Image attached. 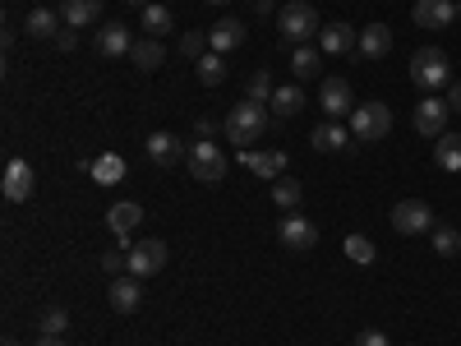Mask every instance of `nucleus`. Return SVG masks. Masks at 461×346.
<instances>
[{"mask_svg":"<svg viewBox=\"0 0 461 346\" xmlns=\"http://www.w3.org/2000/svg\"><path fill=\"white\" fill-rule=\"evenodd\" d=\"M130 60H134L139 69H158V65L167 60V51H162V42H158V37H139V42H134V51H130Z\"/></svg>","mask_w":461,"mask_h":346,"instance_id":"obj_27","label":"nucleus"},{"mask_svg":"<svg viewBox=\"0 0 461 346\" xmlns=\"http://www.w3.org/2000/svg\"><path fill=\"white\" fill-rule=\"evenodd\" d=\"M37 328H42V337H65V328H69V314H65V310H47Z\"/></svg>","mask_w":461,"mask_h":346,"instance_id":"obj_35","label":"nucleus"},{"mask_svg":"<svg viewBox=\"0 0 461 346\" xmlns=\"http://www.w3.org/2000/svg\"><path fill=\"white\" fill-rule=\"evenodd\" d=\"M121 268H130V250H125V254H121V250H106V254H102V273L121 278Z\"/></svg>","mask_w":461,"mask_h":346,"instance_id":"obj_37","label":"nucleus"},{"mask_svg":"<svg viewBox=\"0 0 461 346\" xmlns=\"http://www.w3.org/2000/svg\"><path fill=\"white\" fill-rule=\"evenodd\" d=\"M319 51H323V56H351V51H360V32H356L351 23H323Z\"/></svg>","mask_w":461,"mask_h":346,"instance_id":"obj_12","label":"nucleus"},{"mask_svg":"<svg viewBox=\"0 0 461 346\" xmlns=\"http://www.w3.org/2000/svg\"><path fill=\"white\" fill-rule=\"evenodd\" d=\"M240 167L245 171H254V176H263V180H282L286 176V167H291V158L286 152H254V148H240Z\"/></svg>","mask_w":461,"mask_h":346,"instance_id":"obj_11","label":"nucleus"},{"mask_svg":"<svg viewBox=\"0 0 461 346\" xmlns=\"http://www.w3.org/2000/svg\"><path fill=\"white\" fill-rule=\"evenodd\" d=\"M37 346H69L65 337H37Z\"/></svg>","mask_w":461,"mask_h":346,"instance_id":"obj_41","label":"nucleus"},{"mask_svg":"<svg viewBox=\"0 0 461 346\" xmlns=\"http://www.w3.org/2000/svg\"><path fill=\"white\" fill-rule=\"evenodd\" d=\"M291 74L295 79H319L323 74V51L319 47H295L291 51Z\"/></svg>","mask_w":461,"mask_h":346,"instance_id":"obj_22","label":"nucleus"},{"mask_svg":"<svg viewBox=\"0 0 461 346\" xmlns=\"http://www.w3.org/2000/svg\"><path fill=\"white\" fill-rule=\"evenodd\" d=\"M93 180L97 185H121L125 180V158L121 152H102V158L93 162Z\"/></svg>","mask_w":461,"mask_h":346,"instance_id":"obj_23","label":"nucleus"},{"mask_svg":"<svg viewBox=\"0 0 461 346\" xmlns=\"http://www.w3.org/2000/svg\"><path fill=\"white\" fill-rule=\"evenodd\" d=\"M351 139H356V134L346 130V125L328 121V125H319V130H314V139H310V143H314L319 152H346V148H351Z\"/></svg>","mask_w":461,"mask_h":346,"instance_id":"obj_21","label":"nucleus"},{"mask_svg":"<svg viewBox=\"0 0 461 346\" xmlns=\"http://www.w3.org/2000/svg\"><path fill=\"white\" fill-rule=\"evenodd\" d=\"M393 231L397 236H425V231H434V208L425 199H402L393 208Z\"/></svg>","mask_w":461,"mask_h":346,"instance_id":"obj_6","label":"nucleus"},{"mask_svg":"<svg viewBox=\"0 0 461 346\" xmlns=\"http://www.w3.org/2000/svg\"><path fill=\"white\" fill-rule=\"evenodd\" d=\"M56 47H60V51H74V47H79V32H74V28H65V32L56 37Z\"/></svg>","mask_w":461,"mask_h":346,"instance_id":"obj_39","label":"nucleus"},{"mask_svg":"<svg viewBox=\"0 0 461 346\" xmlns=\"http://www.w3.org/2000/svg\"><path fill=\"white\" fill-rule=\"evenodd\" d=\"M411 19H415L420 28H447V23L456 19V0H415Z\"/></svg>","mask_w":461,"mask_h":346,"instance_id":"obj_18","label":"nucleus"},{"mask_svg":"<svg viewBox=\"0 0 461 346\" xmlns=\"http://www.w3.org/2000/svg\"><path fill=\"white\" fill-rule=\"evenodd\" d=\"M277 28H282V42H291V47H310L314 37L323 32V19H319V10L310 5V0H291V5L277 14Z\"/></svg>","mask_w":461,"mask_h":346,"instance_id":"obj_1","label":"nucleus"},{"mask_svg":"<svg viewBox=\"0 0 461 346\" xmlns=\"http://www.w3.org/2000/svg\"><path fill=\"white\" fill-rule=\"evenodd\" d=\"M97 51L106 56V60H121V56H130L134 51V37H130V28L125 23H102L97 28Z\"/></svg>","mask_w":461,"mask_h":346,"instance_id":"obj_14","label":"nucleus"},{"mask_svg":"<svg viewBox=\"0 0 461 346\" xmlns=\"http://www.w3.org/2000/svg\"><path fill=\"white\" fill-rule=\"evenodd\" d=\"M167 268V245L162 241H139V245H130V273L134 278H152V273H162Z\"/></svg>","mask_w":461,"mask_h":346,"instance_id":"obj_10","label":"nucleus"},{"mask_svg":"<svg viewBox=\"0 0 461 346\" xmlns=\"http://www.w3.org/2000/svg\"><path fill=\"white\" fill-rule=\"evenodd\" d=\"M388 51H393V28H388V23L360 28V56H365V60H383Z\"/></svg>","mask_w":461,"mask_h":346,"instance_id":"obj_20","label":"nucleus"},{"mask_svg":"<svg viewBox=\"0 0 461 346\" xmlns=\"http://www.w3.org/2000/svg\"><path fill=\"white\" fill-rule=\"evenodd\" d=\"M356 346H393V337L383 332V328H365V332L356 337Z\"/></svg>","mask_w":461,"mask_h":346,"instance_id":"obj_38","label":"nucleus"},{"mask_svg":"<svg viewBox=\"0 0 461 346\" xmlns=\"http://www.w3.org/2000/svg\"><path fill=\"white\" fill-rule=\"evenodd\" d=\"M208 5H226V0H208Z\"/></svg>","mask_w":461,"mask_h":346,"instance_id":"obj_43","label":"nucleus"},{"mask_svg":"<svg viewBox=\"0 0 461 346\" xmlns=\"http://www.w3.org/2000/svg\"><path fill=\"white\" fill-rule=\"evenodd\" d=\"M32 189H37L32 167H28L23 158H10V162H5V176H0V195H5L10 204H28Z\"/></svg>","mask_w":461,"mask_h":346,"instance_id":"obj_8","label":"nucleus"},{"mask_svg":"<svg viewBox=\"0 0 461 346\" xmlns=\"http://www.w3.org/2000/svg\"><path fill=\"white\" fill-rule=\"evenodd\" d=\"M139 222H143V208H139V204H115V208H111V231H115L125 245H130V231H134Z\"/></svg>","mask_w":461,"mask_h":346,"instance_id":"obj_25","label":"nucleus"},{"mask_svg":"<svg viewBox=\"0 0 461 346\" xmlns=\"http://www.w3.org/2000/svg\"><path fill=\"white\" fill-rule=\"evenodd\" d=\"M203 47H208V32H185V37H180V51H185L189 60H199V56H208Z\"/></svg>","mask_w":461,"mask_h":346,"instance_id":"obj_36","label":"nucleus"},{"mask_svg":"<svg viewBox=\"0 0 461 346\" xmlns=\"http://www.w3.org/2000/svg\"><path fill=\"white\" fill-rule=\"evenodd\" d=\"M447 121H452V106H447V97H425L415 106V115H411V125L425 134V139H443L447 134Z\"/></svg>","mask_w":461,"mask_h":346,"instance_id":"obj_7","label":"nucleus"},{"mask_svg":"<svg viewBox=\"0 0 461 346\" xmlns=\"http://www.w3.org/2000/svg\"><path fill=\"white\" fill-rule=\"evenodd\" d=\"M277 241H282L291 254H304V250L319 245V226H314L310 217L291 213V217H282V226H277Z\"/></svg>","mask_w":461,"mask_h":346,"instance_id":"obj_9","label":"nucleus"},{"mask_svg":"<svg viewBox=\"0 0 461 346\" xmlns=\"http://www.w3.org/2000/svg\"><path fill=\"white\" fill-rule=\"evenodd\" d=\"M23 28H28V37L47 42V37H60V14H56V10H32Z\"/></svg>","mask_w":461,"mask_h":346,"instance_id":"obj_26","label":"nucleus"},{"mask_svg":"<svg viewBox=\"0 0 461 346\" xmlns=\"http://www.w3.org/2000/svg\"><path fill=\"white\" fill-rule=\"evenodd\" d=\"M245 37H249V28H245L240 19H217V23L208 28V47H212L217 56H226V51L245 47Z\"/></svg>","mask_w":461,"mask_h":346,"instance_id":"obj_15","label":"nucleus"},{"mask_svg":"<svg viewBox=\"0 0 461 346\" xmlns=\"http://www.w3.org/2000/svg\"><path fill=\"white\" fill-rule=\"evenodd\" d=\"M148 158H152V167H176L180 158H189V152L171 130H158V134H148Z\"/></svg>","mask_w":461,"mask_h":346,"instance_id":"obj_17","label":"nucleus"},{"mask_svg":"<svg viewBox=\"0 0 461 346\" xmlns=\"http://www.w3.org/2000/svg\"><path fill=\"white\" fill-rule=\"evenodd\" d=\"M194 65H199V84H203V88H217V84L226 79V65H221V56H217V51L199 56Z\"/></svg>","mask_w":461,"mask_h":346,"instance_id":"obj_31","label":"nucleus"},{"mask_svg":"<svg viewBox=\"0 0 461 346\" xmlns=\"http://www.w3.org/2000/svg\"><path fill=\"white\" fill-rule=\"evenodd\" d=\"M125 5H130V10H148V0H125Z\"/></svg>","mask_w":461,"mask_h":346,"instance_id":"obj_42","label":"nucleus"},{"mask_svg":"<svg viewBox=\"0 0 461 346\" xmlns=\"http://www.w3.org/2000/svg\"><path fill=\"white\" fill-rule=\"evenodd\" d=\"M300 199H304V189H300V180H291V176L273 180V204H277V208L295 213V208H300Z\"/></svg>","mask_w":461,"mask_h":346,"instance_id":"obj_29","label":"nucleus"},{"mask_svg":"<svg viewBox=\"0 0 461 346\" xmlns=\"http://www.w3.org/2000/svg\"><path fill=\"white\" fill-rule=\"evenodd\" d=\"M139 23H143V32H148V37H167V32L176 28V14H171L167 5H148Z\"/></svg>","mask_w":461,"mask_h":346,"instance_id":"obj_28","label":"nucleus"},{"mask_svg":"<svg viewBox=\"0 0 461 346\" xmlns=\"http://www.w3.org/2000/svg\"><path fill=\"white\" fill-rule=\"evenodd\" d=\"M65 28H93L102 19V0H60Z\"/></svg>","mask_w":461,"mask_h":346,"instance_id":"obj_19","label":"nucleus"},{"mask_svg":"<svg viewBox=\"0 0 461 346\" xmlns=\"http://www.w3.org/2000/svg\"><path fill=\"white\" fill-rule=\"evenodd\" d=\"M434 254L438 259H452V254H461V231L456 226H434Z\"/></svg>","mask_w":461,"mask_h":346,"instance_id":"obj_32","label":"nucleus"},{"mask_svg":"<svg viewBox=\"0 0 461 346\" xmlns=\"http://www.w3.org/2000/svg\"><path fill=\"white\" fill-rule=\"evenodd\" d=\"M411 84L425 88V93H438V88H452V65L438 47H420L411 56Z\"/></svg>","mask_w":461,"mask_h":346,"instance_id":"obj_3","label":"nucleus"},{"mask_svg":"<svg viewBox=\"0 0 461 346\" xmlns=\"http://www.w3.org/2000/svg\"><path fill=\"white\" fill-rule=\"evenodd\" d=\"M447 106H452V111H461V84H452V88H447Z\"/></svg>","mask_w":461,"mask_h":346,"instance_id":"obj_40","label":"nucleus"},{"mask_svg":"<svg viewBox=\"0 0 461 346\" xmlns=\"http://www.w3.org/2000/svg\"><path fill=\"white\" fill-rule=\"evenodd\" d=\"M434 162H438V171H461V134L434 139Z\"/></svg>","mask_w":461,"mask_h":346,"instance_id":"obj_24","label":"nucleus"},{"mask_svg":"<svg viewBox=\"0 0 461 346\" xmlns=\"http://www.w3.org/2000/svg\"><path fill=\"white\" fill-rule=\"evenodd\" d=\"M388 130H393V111H388V102H356V111H351V134H356L360 143L388 139Z\"/></svg>","mask_w":461,"mask_h":346,"instance_id":"obj_4","label":"nucleus"},{"mask_svg":"<svg viewBox=\"0 0 461 346\" xmlns=\"http://www.w3.org/2000/svg\"><path fill=\"white\" fill-rule=\"evenodd\" d=\"M267 106H273V115H282V121H286V115H300V111H304V93H300L295 84H291V88H277Z\"/></svg>","mask_w":461,"mask_h":346,"instance_id":"obj_30","label":"nucleus"},{"mask_svg":"<svg viewBox=\"0 0 461 346\" xmlns=\"http://www.w3.org/2000/svg\"><path fill=\"white\" fill-rule=\"evenodd\" d=\"M189 176L194 180H203V185H217L221 176H226V152L212 143V139H199L194 148H189Z\"/></svg>","mask_w":461,"mask_h":346,"instance_id":"obj_5","label":"nucleus"},{"mask_svg":"<svg viewBox=\"0 0 461 346\" xmlns=\"http://www.w3.org/2000/svg\"><path fill=\"white\" fill-rule=\"evenodd\" d=\"M273 93H277L273 74H267V69H254V74H249V93H245V97H249V102H263V106H267V102H273Z\"/></svg>","mask_w":461,"mask_h":346,"instance_id":"obj_33","label":"nucleus"},{"mask_svg":"<svg viewBox=\"0 0 461 346\" xmlns=\"http://www.w3.org/2000/svg\"><path fill=\"white\" fill-rule=\"evenodd\" d=\"M346 259L351 263H374V241H365V236H346Z\"/></svg>","mask_w":461,"mask_h":346,"instance_id":"obj_34","label":"nucleus"},{"mask_svg":"<svg viewBox=\"0 0 461 346\" xmlns=\"http://www.w3.org/2000/svg\"><path fill=\"white\" fill-rule=\"evenodd\" d=\"M456 19H461V0H456Z\"/></svg>","mask_w":461,"mask_h":346,"instance_id":"obj_44","label":"nucleus"},{"mask_svg":"<svg viewBox=\"0 0 461 346\" xmlns=\"http://www.w3.org/2000/svg\"><path fill=\"white\" fill-rule=\"evenodd\" d=\"M143 278H111V287H106V296H111V310L115 314H134L139 305H143V287H139Z\"/></svg>","mask_w":461,"mask_h":346,"instance_id":"obj_13","label":"nucleus"},{"mask_svg":"<svg viewBox=\"0 0 461 346\" xmlns=\"http://www.w3.org/2000/svg\"><path fill=\"white\" fill-rule=\"evenodd\" d=\"M221 130H226V139L236 143V148H249V143L263 139V130H267V106H263V102H249V97L236 102Z\"/></svg>","mask_w":461,"mask_h":346,"instance_id":"obj_2","label":"nucleus"},{"mask_svg":"<svg viewBox=\"0 0 461 346\" xmlns=\"http://www.w3.org/2000/svg\"><path fill=\"white\" fill-rule=\"evenodd\" d=\"M319 102H323V111L332 115V121H341V115L356 111V93H351V84H346V79H323Z\"/></svg>","mask_w":461,"mask_h":346,"instance_id":"obj_16","label":"nucleus"}]
</instances>
